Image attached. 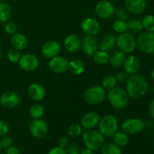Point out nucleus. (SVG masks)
<instances>
[{"label":"nucleus","instance_id":"obj_1","mask_svg":"<svg viewBox=\"0 0 154 154\" xmlns=\"http://www.w3.org/2000/svg\"><path fill=\"white\" fill-rule=\"evenodd\" d=\"M148 84L145 78L140 75H129L126 83V91L132 99H140L147 93Z\"/></svg>","mask_w":154,"mask_h":154},{"label":"nucleus","instance_id":"obj_2","mask_svg":"<svg viewBox=\"0 0 154 154\" xmlns=\"http://www.w3.org/2000/svg\"><path fill=\"white\" fill-rule=\"evenodd\" d=\"M110 105L115 109L122 110L127 107L129 103V96L126 90L115 87L108 90L106 96Z\"/></svg>","mask_w":154,"mask_h":154},{"label":"nucleus","instance_id":"obj_3","mask_svg":"<svg viewBox=\"0 0 154 154\" xmlns=\"http://www.w3.org/2000/svg\"><path fill=\"white\" fill-rule=\"evenodd\" d=\"M97 126L98 130L103 136L113 137L118 131L119 123L115 116L108 114L100 119Z\"/></svg>","mask_w":154,"mask_h":154},{"label":"nucleus","instance_id":"obj_4","mask_svg":"<svg viewBox=\"0 0 154 154\" xmlns=\"http://www.w3.org/2000/svg\"><path fill=\"white\" fill-rule=\"evenodd\" d=\"M106 96V90L102 86L95 85L89 87L84 91V99L89 105H99L105 100Z\"/></svg>","mask_w":154,"mask_h":154},{"label":"nucleus","instance_id":"obj_5","mask_svg":"<svg viewBox=\"0 0 154 154\" xmlns=\"http://www.w3.org/2000/svg\"><path fill=\"white\" fill-rule=\"evenodd\" d=\"M82 140L86 147L93 151L99 150L104 144V136L94 129H87L82 134Z\"/></svg>","mask_w":154,"mask_h":154},{"label":"nucleus","instance_id":"obj_6","mask_svg":"<svg viewBox=\"0 0 154 154\" xmlns=\"http://www.w3.org/2000/svg\"><path fill=\"white\" fill-rule=\"evenodd\" d=\"M116 45L125 54L132 53L136 48V39L132 33L124 32L116 37Z\"/></svg>","mask_w":154,"mask_h":154},{"label":"nucleus","instance_id":"obj_7","mask_svg":"<svg viewBox=\"0 0 154 154\" xmlns=\"http://www.w3.org/2000/svg\"><path fill=\"white\" fill-rule=\"evenodd\" d=\"M136 48L145 54H154V32L141 33L136 39Z\"/></svg>","mask_w":154,"mask_h":154},{"label":"nucleus","instance_id":"obj_8","mask_svg":"<svg viewBox=\"0 0 154 154\" xmlns=\"http://www.w3.org/2000/svg\"><path fill=\"white\" fill-rule=\"evenodd\" d=\"M145 123L140 118H129L124 120L121 125L123 132L127 135H137L144 130Z\"/></svg>","mask_w":154,"mask_h":154},{"label":"nucleus","instance_id":"obj_9","mask_svg":"<svg viewBox=\"0 0 154 154\" xmlns=\"http://www.w3.org/2000/svg\"><path fill=\"white\" fill-rule=\"evenodd\" d=\"M29 129L31 135L35 138L41 139L47 136L48 133V126L42 119H32L29 122Z\"/></svg>","mask_w":154,"mask_h":154},{"label":"nucleus","instance_id":"obj_10","mask_svg":"<svg viewBox=\"0 0 154 154\" xmlns=\"http://www.w3.org/2000/svg\"><path fill=\"white\" fill-rule=\"evenodd\" d=\"M95 12L101 19H109L114 14L115 8L111 2L101 0L96 5Z\"/></svg>","mask_w":154,"mask_h":154},{"label":"nucleus","instance_id":"obj_11","mask_svg":"<svg viewBox=\"0 0 154 154\" xmlns=\"http://www.w3.org/2000/svg\"><path fill=\"white\" fill-rule=\"evenodd\" d=\"M20 68L26 72L35 71L39 66V60L32 54H25L21 56L18 62Z\"/></svg>","mask_w":154,"mask_h":154},{"label":"nucleus","instance_id":"obj_12","mask_svg":"<svg viewBox=\"0 0 154 154\" xmlns=\"http://www.w3.org/2000/svg\"><path fill=\"white\" fill-rule=\"evenodd\" d=\"M48 67L52 72L56 74H62L69 69V61L67 59L62 56H57L50 59Z\"/></svg>","mask_w":154,"mask_h":154},{"label":"nucleus","instance_id":"obj_13","mask_svg":"<svg viewBox=\"0 0 154 154\" xmlns=\"http://www.w3.org/2000/svg\"><path fill=\"white\" fill-rule=\"evenodd\" d=\"M81 48L86 56L93 57L95 53L99 50V42L95 36L86 35L82 39Z\"/></svg>","mask_w":154,"mask_h":154},{"label":"nucleus","instance_id":"obj_14","mask_svg":"<svg viewBox=\"0 0 154 154\" xmlns=\"http://www.w3.org/2000/svg\"><path fill=\"white\" fill-rule=\"evenodd\" d=\"M42 54L45 58L52 59L59 56L61 51V45L56 40H49L43 44L42 47Z\"/></svg>","mask_w":154,"mask_h":154},{"label":"nucleus","instance_id":"obj_15","mask_svg":"<svg viewBox=\"0 0 154 154\" xmlns=\"http://www.w3.org/2000/svg\"><path fill=\"white\" fill-rule=\"evenodd\" d=\"M20 96L14 91H6L0 96V105L4 108H14L20 103Z\"/></svg>","mask_w":154,"mask_h":154},{"label":"nucleus","instance_id":"obj_16","mask_svg":"<svg viewBox=\"0 0 154 154\" xmlns=\"http://www.w3.org/2000/svg\"><path fill=\"white\" fill-rule=\"evenodd\" d=\"M81 28L87 35L96 36L100 31L99 22L92 17H87L83 20L81 23Z\"/></svg>","mask_w":154,"mask_h":154},{"label":"nucleus","instance_id":"obj_17","mask_svg":"<svg viewBox=\"0 0 154 154\" xmlns=\"http://www.w3.org/2000/svg\"><path fill=\"white\" fill-rule=\"evenodd\" d=\"M100 116L95 111H90L84 114L81 120V125L83 129H92L98 126L100 120Z\"/></svg>","mask_w":154,"mask_h":154},{"label":"nucleus","instance_id":"obj_18","mask_svg":"<svg viewBox=\"0 0 154 154\" xmlns=\"http://www.w3.org/2000/svg\"><path fill=\"white\" fill-rule=\"evenodd\" d=\"M82 39L77 34L72 33L65 38L63 45L66 51L69 53H75L81 48Z\"/></svg>","mask_w":154,"mask_h":154},{"label":"nucleus","instance_id":"obj_19","mask_svg":"<svg viewBox=\"0 0 154 154\" xmlns=\"http://www.w3.org/2000/svg\"><path fill=\"white\" fill-rule=\"evenodd\" d=\"M123 66L124 71L128 75H135L139 71L141 67V62L138 57L135 55H130L126 57Z\"/></svg>","mask_w":154,"mask_h":154},{"label":"nucleus","instance_id":"obj_20","mask_svg":"<svg viewBox=\"0 0 154 154\" xmlns=\"http://www.w3.org/2000/svg\"><path fill=\"white\" fill-rule=\"evenodd\" d=\"M125 8L132 14H141L146 9L145 0H125Z\"/></svg>","mask_w":154,"mask_h":154},{"label":"nucleus","instance_id":"obj_21","mask_svg":"<svg viewBox=\"0 0 154 154\" xmlns=\"http://www.w3.org/2000/svg\"><path fill=\"white\" fill-rule=\"evenodd\" d=\"M28 95L30 99L35 102H40L45 97L46 90L38 83H32L28 87Z\"/></svg>","mask_w":154,"mask_h":154},{"label":"nucleus","instance_id":"obj_22","mask_svg":"<svg viewBox=\"0 0 154 154\" xmlns=\"http://www.w3.org/2000/svg\"><path fill=\"white\" fill-rule=\"evenodd\" d=\"M10 43L12 48H16L19 51L26 49L29 45V41L25 35L20 32H16L11 37Z\"/></svg>","mask_w":154,"mask_h":154},{"label":"nucleus","instance_id":"obj_23","mask_svg":"<svg viewBox=\"0 0 154 154\" xmlns=\"http://www.w3.org/2000/svg\"><path fill=\"white\" fill-rule=\"evenodd\" d=\"M116 45V37L112 33L105 34L99 42V50L104 51H111Z\"/></svg>","mask_w":154,"mask_h":154},{"label":"nucleus","instance_id":"obj_24","mask_svg":"<svg viewBox=\"0 0 154 154\" xmlns=\"http://www.w3.org/2000/svg\"><path fill=\"white\" fill-rule=\"evenodd\" d=\"M126 57V54L124 52L120 50L116 51L110 55L108 63L112 67L119 68L123 65Z\"/></svg>","mask_w":154,"mask_h":154},{"label":"nucleus","instance_id":"obj_25","mask_svg":"<svg viewBox=\"0 0 154 154\" xmlns=\"http://www.w3.org/2000/svg\"><path fill=\"white\" fill-rule=\"evenodd\" d=\"M69 69L73 75H80L84 73L85 70V65L81 60L75 58L69 62Z\"/></svg>","mask_w":154,"mask_h":154},{"label":"nucleus","instance_id":"obj_26","mask_svg":"<svg viewBox=\"0 0 154 154\" xmlns=\"http://www.w3.org/2000/svg\"><path fill=\"white\" fill-rule=\"evenodd\" d=\"M114 143L120 147H124L129 143V135L123 131H117L113 136Z\"/></svg>","mask_w":154,"mask_h":154},{"label":"nucleus","instance_id":"obj_27","mask_svg":"<svg viewBox=\"0 0 154 154\" xmlns=\"http://www.w3.org/2000/svg\"><path fill=\"white\" fill-rule=\"evenodd\" d=\"M100 150L102 154H122L121 147L114 142H107L103 144Z\"/></svg>","mask_w":154,"mask_h":154},{"label":"nucleus","instance_id":"obj_28","mask_svg":"<svg viewBox=\"0 0 154 154\" xmlns=\"http://www.w3.org/2000/svg\"><path fill=\"white\" fill-rule=\"evenodd\" d=\"M126 23H127V30L132 35L139 34L144 29L141 20L138 19H132Z\"/></svg>","mask_w":154,"mask_h":154},{"label":"nucleus","instance_id":"obj_29","mask_svg":"<svg viewBox=\"0 0 154 154\" xmlns=\"http://www.w3.org/2000/svg\"><path fill=\"white\" fill-rule=\"evenodd\" d=\"M109 54L107 51H102V50H98L94 55L93 56V61L98 65L100 66H104V65L107 64L109 60Z\"/></svg>","mask_w":154,"mask_h":154},{"label":"nucleus","instance_id":"obj_30","mask_svg":"<svg viewBox=\"0 0 154 154\" xmlns=\"http://www.w3.org/2000/svg\"><path fill=\"white\" fill-rule=\"evenodd\" d=\"M11 8L5 2H0V22L5 23L10 20L11 17Z\"/></svg>","mask_w":154,"mask_h":154},{"label":"nucleus","instance_id":"obj_31","mask_svg":"<svg viewBox=\"0 0 154 154\" xmlns=\"http://www.w3.org/2000/svg\"><path fill=\"white\" fill-rule=\"evenodd\" d=\"M29 113L32 119L42 118L45 114V108L41 104L35 103L31 105L29 110Z\"/></svg>","mask_w":154,"mask_h":154},{"label":"nucleus","instance_id":"obj_32","mask_svg":"<svg viewBox=\"0 0 154 154\" xmlns=\"http://www.w3.org/2000/svg\"><path fill=\"white\" fill-rule=\"evenodd\" d=\"M83 133V127L81 124L78 123H73L70 125L66 129V134L69 137L72 138H77L82 135Z\"/></svg>","mask_w":154,"mask_h":154},{"label":"nucleus","instance_id":"obj_33","mask_svg":"<svg viewBox=\"0 0 154 154\" xmlns=\"http://www.w3.org/2000/svg\"><path fill=\"white\" fill-rule=\"evenodd\" d=\"M117 80L115 76L112 75H108L104 77L102 81V87L105 90H110L111 89L114 88L117 86Z\"/></svg>","mask_w":154,"mask_h":154},{"label":"nucleus","instance_id":"obj_34","mask_svg":"<svg viewBox=\"0 0 154 154\" xmlns=\"http://www.w3.org/2000/svg\"><path fill=\"white\" fill-rule=\"evenodd\" d=\"M142 26L144 29L147 32H154V16L152 14H147L143 17Z\"/></svg>","mask_w":154,"mask_h":154},{"label":"nucleus","instance_id":"obj_35","mask_svg":"<svg viewBox=\"0 0 154 154\" xmlns=\"http://www.w3.org/2000/svg\"><path fill=\"white\" fill-rule=\"evenodd\" d=\"M21 54L19 50L16 48H11L7 52V58L9 62L11 63H18L20 59Z\"/></svg>","mask_w":154,"mask_h":154},{"label":"nucleus","instance_id":"obj_36","mask_svg":"<svg viewBox=\"0 0 154 154\" xmlns=\"http://www.w3.org/2000/svg\"><path fill=\"white\" fill-rule=\"evenodd\" d=\"M113 29L118 34L127 31V23L125 20L117 19L113 23Z\"/></svg>","mask_w":154,"mask_h":154},{"label":"nucleus","instance_id":"obj_37","mask_svg":"<svg viewBox=\"0 0 154 154\" xmlns=\"http://www.w3.org/2000/svg\"><path fill=\"white\" fill-rule=\"evenodd\" d=\"M17 29L18 26L16 23L10 20L8 21H7V22H5V23L4 25L5 32L8 35H12L17 32Z\"/></svg>","mask_w":154,"mask_h":154},{"label":"nucleus","instance_id":"obj_38","mask_svg":"<svg viewBox=\"0 0 154 154\" xmlns=\"http://www.w3.org/2000/svg\"><path fill=\"white\" fill-rule=\"evenodd\" d=\"M114 14H116V17L118 20H125L129 19V12L126 11V8H117V10H115V12Z\"/></svg>","mask_w":154,"mask_h":154},{"label":"nucleus","instance_id":"obj_39","mask_svg":"<svg viewBox=\"0 0 154 154\" xmlns=\"http://www.w3.org/2000/svg\"><path fill=\"white\" fill-rule=\"evenodd\" d=\"M9 132V126L5 121L0 120V138L5 136Z\"/></svg>","mask_w":154,"mask_h":154},{"label":"nucleus","instance_id":"obj_40","mask_svg":"<svg viewBox=\"0 0 154 154\" xmlns=\"http://www.w3.org/2000/svg\"><path fill=\"white\" fill-rule=\"evenodd\" d=\"M66 150L67 154H80L81 152L79 146L76 144H69Z\"/></svg>","mask_w":154,"mask_h":154},{"label":"nucleus","instance_id":"obj_41","mask_svg":"<svg viewBox=\"0 0 154 154\" xmlns=\"http://www.w3.org/2000/svg\"><path fill=\"white\" fill-rule=\"evenodd\" d=\"M0 143H1L2 147H5V148H8V147H11V146L13 145L14 141H13V139H12V138L5 135V136H4L2 138L1 141H0Z\"/></svg>","mask_w":154,"mask_h":154},{"label":"nucleus","instance_id":"obj_42","mask_svg":"<svg viewBox=\"0 0 154 154\" xmlns=\"http://www.w3.org/2000/svg\"><path fill=\"white\" fill-rule=\"evenodd\" d=\"M129 78V75H128L126 72H120L117 73L116 78L117 80V82H120L121 84H126Z\"/></svg>","mask_w":154,"mask_h":154},{"label":"nucleus","instance_id":"obj_43","mask_svg":"<svg viewBox=\"0 0 154 154\" xmlns=\"http://www.w3.org/2000/svg\"><path fill=\"white\" fill-rule=\"evenodd\" d=\"M48 154H67V152L65 148H62L59 146H57V147L50 149Z\"/></svg>","mask_w":154,"mask_h":154},{"label":"nucleus","instance_id":"obj_44","mask_svg":"<svg viewBox=\"0 0 154 154\" xmlns=\"http://www.w3.org/2000/svg\"><path fill=\"white\" fill-rule=\"evenodd\" d=\"M69 140L67 137L66 136H62L59 138L58 140V146L59 147H62V148H65L69 146Z\"/></svg>","mask_w":154,"mask_h":154},{"label":"nucleus","instance_id":"obj_45","mask_svg":"<svg viewBox=\"0 0 154 154\" xmlns=\"http://www.w3.org/2000/svg\"><path fill=\"white\" fill-rule=\"evenodd\" d=\"M6 154H20V150L17 147H14L13 145L8 147L6 150Z\"/></svg>","mask_w":154,"mask_h":154},{"label":"nucleus","instance_id":"obj_46","mask_svg":"<svg viewBox=\"0 0 154 154\" xmlns=\"http://www.w3.org/2000/svg\"><path fill=\"white\" fill-rule=\"evenodd\" d=\"M149 114L150 117L154 120V99L150 102V105H149Z\"/></svg>","mask_w":154,"mask_h":154},{"label":"nucleus","instance_id":"obj_47","mask_svg":"<svg viewBox=\"0 0 154 154\" xmlns=\"http://www.w3.org/2000/svg\"><path fill=\"white\" fill-rule=\"evenodd\" d=\"M80 154H94V151L93 150H91V149H89L87 147H86V148L81 150Z\"/></svg>","mask_w":154,"mask_h":154},{"label":"nucleus","instance_id":"obj_48","mask_svg":"<svg viewBox=\"0 0 154 154\" xmlns=\"http://www.w3.org/2000/svg\"><path fill=\"white\" fill-rule=\"evenodd\" d=\"M151 77H152V79H153V81H154V67H153V70H152V72H151Z\"/></svg>","mask_w":154,"mask_h":154},{"label":"nucleus","instance_id":"obj_49","mask_svg":"<svg viewBox=\"0 0 154 154\" xmlns=\"http://www.w3.org/2000/svg\"><path fill=\"white\" fill-rule=\"evenodd\" d=\"M1 58H2V49L1 48H0V60H1Z\"/></svg>","mask_w":154,"mask_h":154},{"label":"nucleus","instance_id":"obj_50","mask_svg":"<svg viewBox=\"0 0 154 154\" xmlns=\"http://www.w3.org/2000/svg\"><path fill=\"white\" fill-rule=\"evenodd\" d=\"M2 145H1V143H0V152H1V150H2Z\"/></svg>","mask_w":154,"mask_h":154},{"label":"nucleus","instance_id":"obj_51","mask_svg":"<svg viewBox=\"0 0 154 154\" xmlns=\"http://www.w3.org/2000/svg\"><path fill=\"white\" fill-rule=\"evenodd\" d=\"M12 1H14V2H18V1H20V0H12Z\"/></svg>","mask_w":154,"mask_h":154},{"label":"nucleus","instance_id":"obj_52","mask_svg":"<svg viewBox=\"0 0 154 154\" xmlns=\"http://www.w3.org/2000/svg\"><path fill=\"white\" fill-rule=\"evenodd\" d=\"M4 1V0H0V2H3Z\"/></svg>","mask_w":154,"mask_h":154},{"label":"nucleus","instance_id":"obj_53","mask_svg":"<svg viewBox=\"0 0 154 154\" xmlns=\"http://www.w3.org/2000/svg\"><path fill=\"white\" fill-rule=\"evenodd\" d=\"M153 136H154V134H153Z\"/></svg>","mask_w":154,"mask_h":154}]
</instances>
